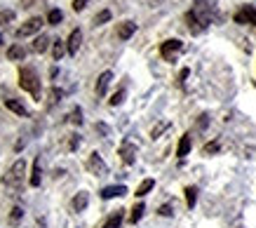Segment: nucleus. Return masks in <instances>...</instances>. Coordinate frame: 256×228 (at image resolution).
I'll list each match as a JSON object with an SVG mask.
<instances>
[{
  "label": "nucleus",
  "instance_id": "obj_11",
  "mask_svg": "<svg viewBox=\"0 0 256 228\" xmlns=\"http://www.w3.org/2000/svg\"><path fill=\"white\" fill-rule=\"evenodd\" d=\"M40 181H42V167H40V158L33 160V170H31V176H28V184H31L33 188H38Z\"/></svg>",
  "mask_w": 256,
  "mask_h": 228
},
{
  "label": "nucleus",
  "instance_id": "obj_33",
  "mask_svg": "<svg viewBox=\"0 0 256 228\" xmlns=\"http://www.w3.org/2000/svg\"><path fill=\"white\" fill-rule=\"evenodd\" d=\"M158 214H160V216H172V214H174V207L167 202V204H162V207L158 210Z\"/></svg>",
  "mask_w": 256,
  "mask_h": 228
},
{
  "label": "nucleus",
  "instance_id": "obj_40",
  "mask_svg": "<svg viewBox=\"0 0 256 228\" xmlns=\"http://www.w3.org/2000/svg\"><path fill=\"white\" fill-rule=\"evenodd\" d=\"M0 42H2V38H0Z\"/></svg>",
  "mask_w": 256,
  "mask_h": 228
},
{
  "label": "nucleus",
  "instance_id": "obj_2",
  "mask_svg": "<svg viewBox=\"0 0 256 228\" xmlns=\"http://www.w3.org/2000/svg\"><path fill=\"white\" fill-rule=\"evenodd\" d=\"M19 87L26 90L28 94H33L36 99H40V78H38V73H36V68L24 66L22 71H19Z\"/></svg>",
  "mask_w": 256,
  "mask_h": 228
},
{
  "label": "nucleus",
  "instance_id": "obj_3",
  "mask_svg": "<svg viewBox=\"0 0 256 228\" xmlns=\"http://www.w3.org/2000/svg\"><path fill=\"white\" fill-rule=\"evenodd\" d=\"M24 174H26V160L19 158V160L12 162V167H10L8 172H5V176H2V186H8V188H16V186H22Z\"/></svg>",
  "mask_w": 256,
  "mask_h": 228
},
{
  "label": "nucleus",
  "instance_id": "obj_28",
  "mask_svg": "<svg viewBox=\"0 0 256 228\" xmlns=\"http://www.w3.org/2000/svg\"><path fill=\"white\" fill-rule=\"evenodd\" d=\"M64 19V14H62V10H52V12H50V14H47V22H50V24H59V22H62Z\"/></svg>",
  "mask_w": 256,
  "mask_h": 228
},
{
  "label": "nucleus",
  "instance_id": "obj_8",
  "mask_svg": "<svg viewBox=\"0 0 256 228\" xmlns=\"http://www.w3.org/2000/svg\"><path fill=\"white\" fill-rule=\"evenodd\" d=\"M80 42H82V31H80V28H76V31H70L68 40H66V50H68V54H70V56H76V54H78Z\"/></svg>",
  "mask_w": 256,
  "mask_h": 228
},
{
  "label": "nucleus",
  "instance_id": "obj_37",
  "mask_svg": "<svg viewBox=\"0 0 256 228\" xmlns=\"http://www.w3.org/2000/svg\"><path fill=\"white\" fill-rule=\"evenodd\" d=\"M178 82H181V85H184V82H186V78H188V68H184V71H181V76H178Z\"/></svg>",
  "mask_w": 256,
  "mask_h": 228
},
{
  "label": "nucleus",
  "instance_id": "obj_41",
  "mask_svg": "<svg viewBox=\"0 0 256 228\" xmlns=\"http://www.w3.org/2000/svg\"><path fill=\"white\" fill-rule=\"evenodd\" d=\"M104 228H106V226H104Z\"/></svg>",
  "mask_w": 256,
  "mask_h": 228
},
{
  "label": "nucleus",
  "instance_id": "obj_27",
  "mask_svg": "<svg viewBox=\"0 0 256 228\" xmlns=\"http://www.w3.org/2000/svg\"><path fill=\"white\" fill-rule=\"evenodd\" d=\"M10 22H14V12H12V10H2V12H0V26L10 24Z\"/></svg>",
  "mask_w": 256,
  "mask_h": 228
},
{
  "label": "nucleus",
  "instance_id": "obj_1",
  "mask_svg": "<svg viewBox=\"0 0 256 228\" xmlns=\"http://www.w3.org/2000/svg\"><path fill=\"white\" fill-rule=\"evenodd\" d=\"M190 14H193V19L198 22V26L204 31V28H210V24H214L218 19V8L214 0H195Z\"/></svg>",
  "mask_w": 256,
  "mask_h": 228
},
{
  "label": "nucleus",
  "instance_id": "obj_30",
  "mask_svg": "<svg viewBox=\"0 0 256 228\" xmlns=\"http://www.w3.org/2000/svg\"><path fill=\"white\" fill-rule=\"evenodd\" d=\"M124 94H127V92H124V90H118L116 94L110 96V106H120V104L124 102Z\"/></svg>",
  "mask_w": 256,
  "mask_h": 228
},
{
  "label": "nucleus",
  "instance_id": "obj_25",
  "mask_svg": "<svg viewBox=\"0 0 256 228\" xmlns=\"http://www.w3.org/2000/svg\"><path fill=\"white\" fill-rule=\"evenodd\" d=\"M242 14L247 16V24H254L256 26V8H252V5H244Z\"/></svg>",
  "mask_w": 256,
  "mask_h": 228
},
{
  "label": "nucleus",
  "instance_id": "obj_20",
  "mask_svg": "<svg viewBox=\"0 0 256 228\" xmlns=\"http://www.w3.org/2000/svg\"><path fill=\"white\" fill-rule=\"evenodd\" d=\"M24 219V207H12V212H10V226H19Z\"/></svg>",
  "mask_w": 256,
  "mask_h": 228
},
{
  "label": "nucleus",
  "instance_id": "obj_23",
  "mask_svg": "<svg viewBox=\"0 0 256 228\" xmlns=\"http://www.w3.org/2000/svg\"><path fill=\"white\" fill-rule=\"evenodd\" d=\"M195 202H198V188H195V186H188L186 188V204L193 210Z\"/></svg>",
  "mask_w": 256,
  "mask_h": 228
},
{
  "label": "nucleus",
  "instance_id": "obj_13",
  "mask_svg": "<svg viewBox=\"0 0 256 228\" xmlns=\"http://www.w3.org/2000/svg\"><path fill=\"white\" fill-rule=\"evenodd\" d=\"M136 33V24L134 22H122V24L118 26V36H120V40H130Z\"/></svg>",
  "mask_w": 256,
  "mask_h": 228
},
{
  "label": "nucleus",
  "instance_id": "obj_32",
  "mask_svg": "<svg viewBox=\"0 0 256 228\" xmlns=\"http://www.w3.org/2000/svg\"><path fill=\"white\" fill-rule=\"evenodd\" d=\"M218 148H221L218 142H212V144H207V146L202 148V153H204V156H212V153H218Z\"/></svg>",
  "mask_w": 256,
  "mask_h": 228
},
{
  "label": "nucleus",
  "instance_id": "obj_7",
  "mask_svg": "<svg viewBox=\"0 0 256 228\" xmlns=\"http://www.w3.org/2000/svg\"><path fill=\"white\" fill-rule=\"evenodd\" d=\"M120 158H122L124 165H134V160H136V146L130 139H124L120 144Z\"/></svg>",
  "mask_w": 256,
  "mask_h": 228
},
{
  "label": "nucleus",
  "instance_id": "obj_26",
  "mask_svg": "<svg viewBox=\"0 0 256 228\" xmlns=\"http://www.w3.org/2000/svg\"><path fill=\"white\" fill-rule=\"evenodd\" d=\"M68 120L73 122V125H82V108H78V106H76V108L70 110Z\"/></svg>",
  "mask_w": 256,
  "mask_h": 228
},
{
  "label": "nucleus",
  "instance_id": "obj_12",
  "mask_svg": "<svg viewBox=\"0 0 256 228\" xmlns=\"http://www.w3.org/2000/svg\"><path fill=\"white\" fill-rule=\"evenodd\" d=\"M87 204H90V193H87V190H80L78 196L73 198L70 207H73L76 212H82V210H87Z\"/></svg>",
  "mask_w": 256,
  "mask_h": 228
},
{
  "label": "nucleus",
  "instance_id": "obj_6",
  "mask_svg": "<svg viewBox=\"0 0 256 228\" xmlns=\"http://www.w3.org/2000/svg\"><path fill=\"white\" fill-rule=\"evenodd\" d=\"M87 170L92 174H96V176H106V174H108V167H106V162L101 160L99 153H92V156L87 158Z\"/></svg>",
  "mask_w": 256,
  "mask_h": 228
},
{
  "label": "nucleus",
  "instance_id": "obj_39",
  "mask_svg": "<svg viewBox=\"0 0 256 228\" xmlns=\"http://www.w3.org/2000/svg\"><path fill=\"white\" fill-rule=\"evenodd\" d=\"M207 122H210V118H207V116H200V127H204Z\"/></svg>",
  "mask_w": 256,
  "mask_h": 228
},
{
  "label": "nucleus",
  "instance_id": "obj_35",
  "mask_svg": "<svg viewBox=\"0 0 256 228\" xmlns=\"http://www.w3.org/2000/svg\"><path fill=\"white\" fill-rule=\"evenodd\" d=\"M78 146H80V136H78V134H73V136H70V142H68V148L76 150Z\"/></svg>",
  "mask_w": 256,
  "mask_h": 228
},
{
  "label": "nucleus",
  "instance_id": "obj_34",
  "mask_svg": "<svg viewBox=\"0 0 256 228\" xmlns=\"http://www.w3.org/2000/svg\"><path fill=\"white\" fill-rule=\"evenodd\" d=\"M87 2H90V0H73V10H76V12H82V10L87 8Z\"/></svg>",
  "mask_w": 256,
  "mask_h": 228
},
{
  "label": "nucleus",
  "instance_id": "obj_31",
  "mask_svg": "<svg viewBox=\"0 0 256 228\" xmlns=\"http://www.w3.org/2000/svg\"><path fill=\"white\" fill-rule=\"evenodd\" d=\"M167 127H170V122H167V120H164V122H160V125H156V127H153V132H150V136H153V139H158V136H160Z\"/></svg>",
  "mask_w": 256,
  "mask_h": 228
},
{
  "label": "nucleus",
  "instance_id": "obj_36",
  "mask_svg": "<svg viewBox=\"0 0 256 228\" xmlns=\"http://www.w3.org/2000/svg\"><path fill=\"white\" fill-rule=\"evenodd\" d=\"M33 5H42V0H22V8H24V10L33 8Z\"/></svg>",
  "mask_w": 256,
  "mask_h": 228
},
{
  "label": "nucleus",
  "instance_id": "obj_29",
  "mask_svg": "<svg viewBox=\"0 0 256 228\" xmlns=\"http://www.w3.org/2000/svg\"><path fill=\"white\" fill-rule=\"evenodd\" d=\"M108 19H110V10H104V12H99V14L94 16V24L101 26V24H106Z\"/></svg>",
  "mask_w": 256,
  "mask_h": 228
},
{
  "label": "nucleus",
  "instance_id": "obj_21",
  "mask_svg": "<svg viewBox=\"0 0 256 228\" xmlns=\"http://www.w3.org/2000/svg\"><path fill=\"white\" fill-rule=\"evenodd\" d=\"M68 50H66V42L64 40H54V50H52V54H54V62H62V56L66 54Z\"/></svg>",
  "mask_w": 256,
  "mask_h": 228
},
{
  "label": "nucleus",
  "instance_id": "obj_4",
  "mask_svg": "<svg viewBox=\"0 0 256 228\" xmlns=\"http://www.w3.org/2000/svg\"><path fill=\"white\" fill-rule=\"evenodd\" d=\"M181 50H184V42H181V40H164L162 45H160V54H162L164 62H174Z\"/></svg>",
  "mask_w": 256,
  "mask_h": 228
},
{
  "label": "nucleus",
  "instance_id": "obj_38",
  "mask_svg": "<svg viewBox=\"0 0 256 228\" xmlns=\"http://www.w3.org/2000/svg\"><path fill=\"white\" fill-rule=\"evenodd\" d=\"M96 130H99L101 134H108V127H106V125H101V122H99V125H96Z\"/></svg>",
  "mask_w": 256,
  "mask_h": 228
},
{
  "label": "nucleus",
  "instance_id": "obj_17",
  "mask_svg": "<svg viewBox=\"0 0 256 228\" xmlns=\"http://www.w3.org/2000/svg\"><path fill=\"white\" fill-rule=\"evenodd\" d=\"M188 150H190V134H184V136H181V142H178L176 156H178V158H186Z\"/></svg>",
  "mask_w": 256,
  "mask_h": 228
},
{
  "label": "nucleus",
  "instance_id": "obj_10",
  "mask_svg": "<svg viewBox=\"0 0 256 228\" xmlns=\"http://www.w3.org/2000/svg\"><path fill=\"white\" fill-rule=\"evenodd\" d=\"M110 80H113V73H110V71H104V73H101L99 78H96V94H99V96L106 94V90H108Z\"/></svg>",
  "mask_w": 256,
  "mask_h": 228
},
{
  "label": "nucleus",
  "instance_id": "obj_16",
  "mask_svg": "<svg viewBox=\"0 0 256 228\" xmlns=\"http://www.w3.org/2000/svg\"><path fill=\"white\" fill-rule=\"evenodd\" d=\"M24 56H26V50H24L22 45H12V48L8 50V59H10V62H22Z\"/></svg>",
  "mask_w": 256,
  "mask_h": 228
},
{
  "label": "nucleus",
  "instance_id": "obj_19",
  "mask_svg": "<svg viewBox=\"0 0 256 228\" xmlns=\"http://www.w3.org/2000/svg\"><path fill=\"white\" fill-rule=\"evenodd\" d=\"M122 219H124V212L122 210H118V212L110 214V219L106 221V228H120L122 226Z\"/></svg>",
  "mask_w": 256,
  "mask_h": 228
},
{
  "label": "nucleus",
  "instance_id": "obj_15",
  "mask_svg": "<svg viewBox=\"0 0 256 228\" xmlns=\"http://www.w3.org/2000/svg\"><path fill=\"white\" fill-rule=\"evenodd\" d=\"M47 48H50V36H45V33H40L38 38L33 40V52H38V54H42V52H47Z\"/></svg>",
  "mask_w": 256,
  "mask_h": 228
},
{
  "label": "nucleus",
  "instance_id": "obj_5",
  "mask_svg": "<svg viewBox=\"0 0 256 228\" xmlns=\"http://www.w3.org/2000/svg\"><path fill=\"white\" fill-rule=\"evenodd\" d=\"M42 19L40 16H31L28 22H24L19 28H16V38H26V36H33V33H38L40 28H42Z\"/></svg>",
  "mask_w": 256,
  "mask_h": 228
},
{
  "label": "nucleus",
  "instance_id": "obj_22",
  "mask_svg": "<svg viewBox=\"0 0 256 228\" xmlns=\"http://www.w3.org/2000/svg\"><path fill=\"white\" fill-rule=\"evenodd\" d=\"M144 212H146V204L144 202H136L132 207V214H130V221H132V224H136V221L141 219V216H144Z\"/></svg>",
  "mask_w": 256,
  "mask_h": 228
},
{
  "label": "nucleus",
  "instance_id": "obj_24",
  "mask_svg": "<svg viewBox=\"0 0 256 228\" xmlns=\"http://www.w3.org/2000/svg\"><path fill=\"white\" fill-rule=\"evenodd\" d=\"M62 96H64L62 90H59V87H52V92H50V102H47V106H54V104H59V102H62Z\"/></svg>",
  "mask_w": 256,
  "mask_h": 228
},
{
  "label": "nucleus",
  "instance_id": "obj_9",
  "mask_svg": "<svg viewBox=\"0 0 256 228\" xmlns=\"http://www.w3.org/2000/svg\"><path fill=\"white\" fill-rule=\"evenodd\" d=\"M122 196H127V186H122V184H118V186H106V188L101 190V198H104V200L122 198Z\"/></svg>",
  "mask_w": 256,
  "mask_h": 228
},
{
  "label": "nucleus",
  "instance_id": "obj_14",
  "mask_svg": "<svg viewBox=\"0 0 256 228\" xmlns=\"http://www.w3.org/2000/svg\"><path fill=\"white\" fill-rule=\"evenodd\" d=\"M5 106H8L12 113H16V116H22V118H28V108H26L22 102H16V99H5Z\"/></svg>",
  "mask_w": 256,
  "mask_h": 228
},
{
  "label": "nucleus",
  "instance_id": "obj_18",
  "mask_svg": "<svg viewBox=\"0 0 256 228\" xmlns=\"http://www.w3.org/2000/svg\"><path fill=\"white\" fill-rule=\"evenodd\" d=\"M153 186H156V181H153V179H144V181L139 184V188H136V193H134V196H136V198L148 196V193L153 190Z\"/></svg>",
  "mask_w": 256,
  "mask_h": 228
}]
</instances>
